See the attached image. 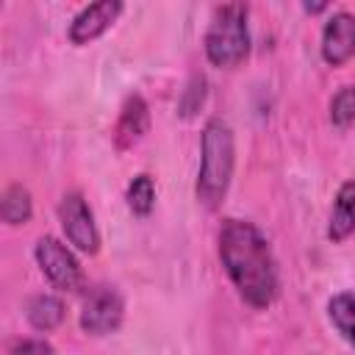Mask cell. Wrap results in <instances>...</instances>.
<instances>
[{
  "mask_svg": "<svg viewBox=\"0 0 355 355\" xmlns=\"http://www.w3.org/2000/svg\"><path fill=\"white\" fill-rule=\"evenodd\" d=\"M327 316H330L333 327L341 333V338L355 347V294H349V291L336 294L327 305Z\"/></svg>",
  "mask_w": 355,
  "mask_h": 355,
  "instance_id": "7c38bea8",
  "label": "cell"
},
{
  "mask_svg": "<svg viewBox=\"0 0 355 355\" xmlns=\"http://www.w3.org/2000/svg\"><path fill=\"white\" fill-rule=\"evenodd\" d=\"M355 55V17L347 11L333 14L322 31V58L330 67H341Z\"/></svg>",
  "mask_w": 355,
  "mask_h": 355,
  "instance_id": "52a82bcc",
  "label": "cell"
},
{
  "mask_svg": "<svg viewBox=\"0 0 355 355\" xmlns=\"http://www.w3.org/2000/svg\"><path fill=\"white\" fill-rule=\"evenodd\" d=\"M330 119L338 128H349L355 122V86H344L330 100Z\"/></svg>",
  "mask_w": 355,
  "mask_h": 355,
  "instance_id": "9a60e30c",
  "label": "cell"
},
{
  "mask_svg": "<svg viewBox=\"0 0 355 355\" xmlns=\"http://www.w3.org/2000/svg\"><path fill=\"white\" fill-rule=\"evenodd\" d=\"M352 233H355V180H347V183H341V189L336 194L327 236H330V241H344Z\"/></svg>",
  "mask_w": 355,
  "mask_h": 355,
  "instance_id": "30bf717a",
  "label": "cell"
},
{
  "mask_svg": "<svg viewBox=\"0 0 355 355\" xmlns=\"http://www.w3.org/2000/svg\"><path fill=\"white\" fill-rule=\"evenodd\" d=\"M58 219H61V227H64L69 244H75L80 252L94 255L100 250V233L94 225V214L80 191H69L61 197Z\"/></svg>",
  "mask_w": 355,
  "mask_h": 355,
  "instance_id": "5b68a950",
  "label": "cell"
},
{
  "mask_svg": "<svg viewBox=\"0 0 355 355\" xmlns=\"http://www.w3.org/2000/svg\"><path fill=\"white\" fill-rule=\"evenodd\" d=\"M128 208L136 214V216H147L155 205V183L150 175H136L128 186Z\"/></svg>",
  "mask_w": 355,
  "mask_h": 355,
  "instance_id": "5bb4252c",
  "label": "cell"
},
{
  "mask_svg": "<svg viewBox=\"0 0 355 355\" xmlns=\"http://www.w3.org/2000/svg\"><path fill=\"white\" fill-rule=\"evenodd\" d=\"M0 214H3V222H6V225H25V222L31 219V214H33L28 189L19 186V183H11V186L3 191Z\"/></svg>",
  "mask_w": 355,
  "mask_h": 355,
  "instance_id": "4fadbf2b",
  "label": "cell"
},
{
  "mask_svg": "<svg viewBox=\"0 0 355 355\" xmlns=\"http://www.w3.org/2000/svg\"><path fill=\"white\" fill-rule=\"evenodd\" d=\"M11 355H55V349L42 338H25L11 349Z\"/></svg>",
  "mask_w": 355,
  "mask_h": 355,
  "instance_id": "e0dca14e",
  "label": "cell"
},
{
  "mask_svg": "<svg viewBox=\"0 0 355 355\" xmlns=\"http://www.w3.org/2000/svg\"><path fill=\"white\" fill-rule=\"evenodd\" d=\"M33 255H36L42 275L50 280V286H55L58 291H78L80 288L83 272H80V263L67 244H61L53 236H42L36 241Z\"/></svg>",
  "mask_w": 355,
  "mask_h": 355,
  "instance_id": "277c9868",
  "label": "cell"
},
{
  "mask_svg": "<svg viewBox=\"0 0 355 355\" xmlns=\"http://www.w3.org/2000/svg\"><path fill=\"white\" fill-rule=\"evenodd\" d=\"M219 261L239 297L252 308H269L277 297V263L266 236L244 219H225L219 227Z\"/></svg>",
  "mask_w": 355,
  "mask_h": 355,
  "instance_id": "6da1fadb",
  "label": "cell"
},
{
  "mask_svg": "<svg viewBox=\"0 0 355 355\" xmlns=\"http://www.w3.org/2000/svg\"><path fill=\"white\" fill-rule=\"evenodd\" d=\"M302 8H305L308 14H319V11H324V8H327V3H305Z\"/></svg>",
  "mask_w": 355,
  "mask_h": 355,
  "instance_id": "ac0fdd59",
  "label": "cell"
},
{
  "mask_svg": "<svg viewBox=\"0 0 355 355\" xmlns=\"http://www.w3.org/2000/svg\"><path fill=\"white\" fill-rule=\"evenodd\" d=\"M119 14H122V3L119 0H100V3L86 6L69 25V42L72 44H89L92 39L105 33Z\"/></svg>",
  "mask_w": 355,
  "mask_h": 355,
  "instance_id": "ba28073f",
  "label": "cell"
},
{
  "mask_svg": "<svg viewBox=\"0 0 355 355\" xmlns=\"http://www.w3.org/2000/svg\"><path fill=\"white\" fill-rule=\"evenodd\" d=\"M236 164V147H233V130L225 119L214 116L202 128V158L197 172V200L205 208H219Z\"/></svg>",
  "mask_w": 355,
  "mask_h": 355,
  "instance_id": "7a4b0ae2",
  "label": "cell"
},
{
  "mask_svg": "<svg viewBox=\"0 0 355 355\" xmlns=\"http://www.w3.org/2000/svg\"><path fill=\"white\" fill-rule=\"evenodd\" d=\"M122 316H125V302L119 291L114 286H94L83 300L80 327L89 336H105L122 324Z\"/></svg>",
  "mask_w": 355,
  "mask_h": 355,
  "instance_id": "8992f818",
  "label": "cell"
},
{
  "mask_svg": "<svg viewBox=\"0 0 355 355\" xmlns=\"http://www.w3.org/2000/svg\"><path fill=\"white\" fill-rule=\"evenodd\" d=\"M202 100H205V78H202V75H194V78L189 80V86L183 89L180 114H183V116H194V114L200 111Z\"/></svg>",
  "mask_w": 355,
  "mask_h": 355,
  "instance_id": "2e32d148",
  "label": "cell"
},
{
  "mask_svg": "<svg viewBox=\"0 0 355 355\" xmlns=\"http://www.w3.org/2000/svg\"><path fill=\"white\" fill-rule=\"evenodd\" d=\"M28 322L36 330H53L64 322V302L53 294H36L28 302Z\"/></svg>",
  "mask_w": 355,
  "mask_h": 355,
  "instance_id": "8fae6325",
  "label": "cell"
},
{
  "mask_svg": "<svg viewBox=\"0 0 355 355\" xmlns=\"http://www.w3.org/2000/svg\"><path fill=\"white\" fill-rule=\"evenodd\" d=\"M250 53V31H247V6L225 3L216 8L208 33H205V55L219 69L239 67Z\"/></svg>",
  "mask_w": 355,
  "mask_h": 355,
  "instance_id": "3957f363",
  "label": "cell"
},
{
  "mask_svg": "<svg viewBox=\"0 0 355 355\" xmlns=\"http://www.w3.org/2000/svg\"><path fill=\"white\" fill-rule=\"evenodd\" d=\"M147 130H150V108L141 94H130L119 111V119L114 128V141L119 150H128L136 141H141Z\"/></svg>",
  "mask_w": 355,
  "mask_h": 355,
  "instance_id": "9c48e42d",
  "label": "cell"
}]
</instances>
